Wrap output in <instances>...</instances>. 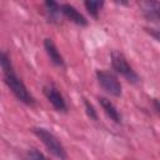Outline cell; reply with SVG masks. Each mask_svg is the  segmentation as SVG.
Masks as SVG:
<instances>
[{
	"label": "cell",
	"mask_w": 160,
	"mask_h": 160,
	"mask_svg": "<svg viewBox=\"0 0 160 160\" xmlns=\"http://www.w3.org/2000/svg\"><path fill=\"white\" fill-rule=\"evenodd\" d=\"M31 131L38 139H40V141L45 145V148L48 149L50 154H52L59 160L68 159V152L65 150V146L59 140V138L55 134H52L49 129L42 128V126H34Z\"/></svg>",
	"instance_id": "1"
},
{
	"label": "cell",
	"mask_w": 160,
	"mask_h": 160,
	"mask_svg": "<svg viewBox=\"0 0 160 160\" xmlns=\"http://www.w3.org/2000/svg\"><path fill=\"white\" fill-rule=\"evenodd\" d=\"M4 82L8 86V89L14 94V96L20 102H22V104H25L28 106H34L36 104V99L28 90V88L24 84V81L16 75L15 70L4 74Z\"/></svg>",
	"instance_id": "2"
},
{
	"label": "cell",
	"mask_w": 160,
	"mask_h": 160,
	"mask_svg": "<svg viewBox=\"0 0 160 160\" xmlns=\"http://www.w3.org/2000/svg\"><path fill=\"white\" fill-rule=\"evenodd\" d=\"M110 58H111V66L116 74L121 75L130 84L136 85L140 82V76L138 75V72L134 70V68L129 64V61L121 52L112 51Z\"/></svg>",
	"instance_id": "3"
},
{
	"label": "cell",
	"mask_w": 160,
	"mask_h": 160,
	"mask_svg": "<svg viewBox=\"0 0 160 160\" xmlns=\"http://www.w3.org/2000/svg\"><path fill=\"white\" fill-rule=\"evenodd\" d=\"M95 75H96V80H98L99 85L106 94H109L114 98L121 96L122 86H121L120 80L118 79V76L114 72L108 71V70H96Z\"/></svg>",
	"instance_id": "4"
},
{
	"label": "cell",
	"mask_w": 160,
	"mask_h": 160,
	"mask_svg": "<svg viewBox=\"0 0 160 160\" xmlns=\"http://www.w3.org/2000/svg\"><path fill=\"white\" fill-rule=\"evenodd\" d=\"M42 92H44L45 98L48 99V101L51 104V106L58 112H62V114H66L68 112V104L65 101V98L62 96V94L60 92V90L52 82L44 85Z\"/></svg>",
	"instance_id": "5"
},
{
	"label": "cell",
	"mask_w": 160,
	"mask_h": 160,
	"mask_svg": "<svg viewBox=\"0 0 160 160\" xmlns=\"http://www.w3.org/2000/svg\"><path fill=\"white\" fill-rule=\"evenodd\" d=\"M60 10H61V15L64 18H66L68 20H70L71 22H74L75 25H79V26H88V20L86 18L71 4L69 2H64V4H60Z\"/></svg>",
	"instance_id": "6"
},
{
	"label": "cell",
	"mask_w": 160,
	"mask_h": 160,
	"mask_svg": "<svg viewBox=\"0 0 160 160\" xmlns=\"http://www.w3.org/2000/svg\"><path fill=\"white\" fill-rule=\"evenodd\" d=\"M44 49L45 52L48 55V58L50 59V61L58 66V68H64L65 66V59L61 55V52L59 51L56 44L54 42V40L51 38H45L44 39Z\"/></svg>",
	"instance_id": "7"
},
{
	"label": "cell",
	"mask_w": 160,
	"mask_h": 160,
	"mask_svg": "<svg viewBox=\"0 0 160 160\" xmlns=\"http://www.w3.org/2000/svg\"><path fill=\"white\" fill-rule=\"evenodd\" d=\"M140 10L142 16L151 22L158 24L160 21V2L159 1H142L140 2Z\"/></svg>",
	"instance_id": "8"
},
{
	"label": "cell",
	"mask_w": 160,
	"mask_h": 160,
	"mask_svg": "<svg viewBox=\"0 0 160 160\" xmlns=\"http://www.w3.org/2000/svg\"><path fill=\"white\" fill-rule=\"evenodd\" d=\"M98 101L100 104V106L102 108L104 112L106 114V116L114 121L115 124H121L122 122V115L120 114V111L118 110V108L114 105V102L111 100H109L105 96H98Z\"/></svg>",
	"instance_id": "9"
},
{
	"label": "cell",
	"mask_w": 160,
	"mask_h": 160,
	"mask_svg": "<svg viewBox=\"0 0 160 160\" xmlns=\"http://www.w3.org/2000/svg\"><path fill=\"white\" fill-rule=\"evenodd\" d=\"M44 12L46 16V20L50 24H58L60 21L61 15V10H60V4L54 1V0H46L44 4Z\"/></svg>",
	"instance_id": "10"
},
{
	"label": "cell",
	"mask_w": 160,
	"mask_h": 160,
	"mask_svg": "<svg viewBox=\"0 0 160 160\" xmlns=\"http://www.w3.org/2000/svg\"><path fill=\"white\" fill-rule=\"evenodd\" d=\"M105 5L104 1H92V0H86L84 1V6L86 9V11L90 14V16H92L94 19H98L99 18V14H100V10L102 9V6Z\"/></svg>",
	"instance_id": "11"
},
{
	"label": "cell",
	"mask_w": 160,
	"mask_h": 160,
	"mask_svg": "<svg viewBox=\"0 0 160 160\" xmlns=\"http://www.w3.org/2000/svg\"><path fill=\"white\" fill-rule=\"evenodd\" d=\"M0 68L2 70V74L15 70L14 65H12V61H11V58H10L9 52L5 51V50H0Z\"/></svg>",
	"instance_id": "12"
},
{
	"label": "cell",
	"mask_w": 160,
	"mask_h": 160,
	"mask_svg": "<svg viewBox=\"0 0 160 160\" xmlns=\"http://www.w3.org/2000/svg\"><path fill=\"white\" fill-rule=\"evenodd\" d=\"M25 158H26V160H51L50 158H48L44 152H41L36 148H30L26 151Z\"/></svg>",
	"instance_id": "13"
},
{
	"label": "cell",
	"mask_w": 160,
	"mask_h": 160,
	"mask_svg": "<svg viewBox=\"0 0 160 160\" xmlns=\"http://www.w3.org/2000/svg\"><path fill=\"white\" fill-rule=\"evenodd\" d=\"M84 100V108H85V111H86V115L91 119V120H94V121H96L98 120V111L95 110V108H94V105L86 99V98H84L82 99Z\"/></svg>",
	"instance_id": "14"
},
{
	"label": "cell",
	"mask_w": 160,
	"mask_h": 160,
	"mask_svg": "<svg viewBox=\"0 0 160 160\" xmlns=\"http://www.w3.org/2000/svg\"><path fill=\"white\" fill-rule=\"evenodd\" d=\"M146 30L149 31V34H150L156 41H159L160 36H159V30H158V29H152V28H150V29H146Z\"/></svg>",
	"instance_id": "15"
},
{
	"label": "cell",
	"mask_w": 160,
	"mask_h": 160,
	"mask_svg": "<svg viewBox=\"0 0 160 160\" xmlns=\"http://www.w3.org/2000/svg\"><path fill=\"white\" fill-rule=\"evenodd\" d=\"M151 104H152V108H154V111H155L156 114H159V112H160V106H159V100H158L156 98H154V99H151Z\"/></svg>",
	"instance_id": "16"
}]
</instances>
